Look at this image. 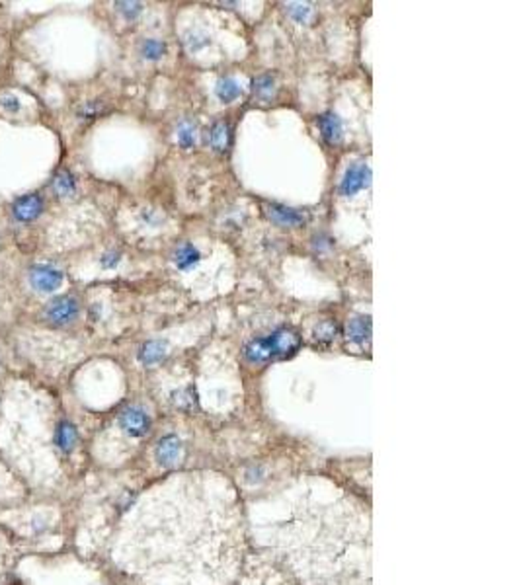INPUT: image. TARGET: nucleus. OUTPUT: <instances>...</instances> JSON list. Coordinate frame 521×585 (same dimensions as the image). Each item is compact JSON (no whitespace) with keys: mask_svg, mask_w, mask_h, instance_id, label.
Returning <instances> with one entry per match:
<instances>
[{"mask_svg":"<svg viewBox=\"0 0 521 585\" xmlns=\"http://www.w3.org/2000/svg\"><path fill=\"white\" fill-rule=\"evenodd\" d=\"M299 348V334L291 328H279L268 338L252 339L244 348V357L250 363H265L270 359L291 355Z\"/></svg>","mask_w":521,"mask_h":585,"instance_id":"obj_1","label":"nucleus"},{"mask_svg":"<svg viewBox=\"0 0 521 585\" xmlns=\"http://www.w3.org/2000/svg\"><path fill=\"white\" fill-rule=\"evenodd\" d=\"M81 314V301L74 295H59L47 302L43 309V320L53 328H67L71 326Z\"/></svg>","mask_w":521,"mask_h":585,"instance_id":"obj_2","label":"nucleus"},{"mask_svg":"<svg viewBox=\"0 0 521 585\" xmlns=\"http://www.w3.org/2000/svg\"><path fill=\"white\" fill-rule=\"evenodd\" d=\"M28 279L37 292H53L63 285L64 274L57 265L36 264L29 267Z\"/></svg>","mask_w":521,"mask_h":585,"instance_id":"obj_3","label":"nucleus"},{"mask_svg":"<svg viewBox=\"0 0 521 585\" xmlns=\"http://www.w3.org/2000/svg\"><path fill=\"white\" fill-rule=\"evenodd\" d=\"M43 211H46V199L39 193H26L18 197L10 207L14 220H18L22 225H29L37 220L43 215Z\"/></svg>","mask_w":521,"mask_h":585,"instance_id":"obj_4","label":"nucleus"},{"mask_svg":"<svg viewBox=\"0 0 521 585\" xmlns=\"http://www.w3.org/2000/svg\"><path fill=\"white\" fill-rule=\"evenodd\" d=\"M119 423L131 437H143L151 430V420H148L146 411L141 410L139 406H129L121 411Z\"/></svg>","mask_w":521,"mask_h":585,"instance_id":"obj_5","label":"nucleus"},{"mask_svg":"<svg viewBox=\"0 0 521 585\" xmlns=\"http://www.w3.org/2000/svg\"><path fill=\"white\" fill-rule=\"evenodd\" d=\"M371 183V170L366 164H354L347 168L344 180L340 183V193L342 195H356L357 192H361L363 188H367Z\"/></svg>","mask_w":521,"mask_h":585,"instance_id":"obj_6","label":"nucleus"},{"mask_svg":"<svg viewBox=\"0 0 521 585\" xmlns=\"http://www.w3.org/2000/svg\"><path fill=\"white\" fill-rule=\"evenodd\" d=\"M265 215H268L270 220L275 223L277 227H287V229L301 227L303 223L307 220L301 211L291 209V207L282 205V203H270V205H265Z\"/></svg>","mask_w":521,"mask_h":585,"instance_id":"obj_7","label":"nucleus"},{"mask_svg":"<svg viewBox=\"0 0 521 585\" xmlns=\"http://www.w3.org/2000/svg\"><path fill=\"white\" fill-rule=\"evenodd\" d=\"M182 441L176 437V435H166L165 439H160L158 447H156V458L160 465L165 467H170L174 463H178L180 457H182Z\"/></svg>","mask_w":521,"mask_h":585,"instance_id":"obj_8","label":"nucleus"},{"mask_svg":"<svg viewBox=\"0 0 521 585\" xmlns=\"http://www.w3.org/2000/svg\"><path fill=\"white\" fill-rule=\"evenodd\" d=\"M319 127H320V133H322V137H324V141L330 143V145H336V143H340L342 137H344V125H342V119H340L336 113H332V111L324 113V115H320Z\"/></svg>","mask_w":521,"mask_h":585,"instance_id":"obj_9","label":"nucleus"},{"mask_svg":"<svg viewBox=\"0 0 521 585\" xmlns=\"http://www.w3.org/2000/svg\"><path fill=\"white\" fill-rule=\"evenodd\" d=\"M51 192L55 193L57 197L61 199H71L76 193V178H74L69 170H59L53 178H51Z\"/></svg>","mask_w":521,"mask_h":585,"instance_id":"obj_10","label":"nucleus"},{"mask_svg":"<svg viewBox=\"0 0 521 585\" xmlns=\"http://www.w3.org/2000/svg\"><path fill=\"white\" fill-rule=\"evenodd\" d=\"M347 339L354 341L357 346H366L371 339V318L369 316H357L347 324Z\"/></svg>","mask_w":521,"mask_h":585,"instance_id":"obj_11","label":"nucleus"},{"mask_svg":"<svg viewBox=\"0 0 521 585\" xmlns=\"http://www.w3.org/2000/svg\"><path fill=\"white\" fill-rule=\"evenodd\" d=\"M166 355H168V346L165 341H146L139 349V361L146 367L160 363L162 359H166Z\"/></svg>","mask_w":521,"mask_h":585,"instance_id":"obj_12","label":"nucleus"},{"mask_svg":"<svg viewBox=\"0 0 521 585\" xmlns=\"http://www.w3.org/2000/svg\"><path fill=\"white\" fill-rule=\"evenodd\" d=\"M200 260H202V254L192 244H182V246L176 248L172 254V262L178 269H192Z\"/></svg>","mask_w":521,"mask_h":585,"instance_id":"obj_13","label":"nucleus"},{"mask_svg":"<svg viewBox=\"0 0 521 585\" xmlns=\"http://www.w3.org/2000/svg\"><path fill=\"white\" fill-rule=\"evenodd\" d=\"M76 439H78V435H76V430H74L73 423L61 421L55 431L57 447L61 449L63 453H71L74 449V445H76Z\"/></svg>","mask_w":521,"mask_h":585,"instance_id":"obj_14","label":"nucleus"},{"mask_svg":"<svg viewBox=\"0 0 521 585\" xmlns=\"http://www.w3.org/2000/svg\"><path fill=\"white\" fill-rule=\"evenodd\" d=\"M209 145L219 150V153H225L230 145V125L225 123V121H219L215 123L209 131Z\"/></svg>","mask_w":521,"mask_h":585,"instance_id":"obj_15","label":"nucleus"},{"mask_svg":"<svg viewBox=\"0 0 521 585\" xmlns=\"http://www.w3.org/2000/svg\"><path fill=\"white\" fill-rule=\"evenodd\" d=\"M240 92H242V88H240V84L232 78V76H227V78H223L219 84H217V96H219L221 101H225V104H230V101H235L240 96Z\"/></svg>","mask_w":521,"mask_h":585,"instance_id":"obj_16","label":"nucleus"},{"mask_svg":"<svg viewBox=\"0 0 521 585\" xmlns=\"http://www.w3.org/2000/svg\"><path fill=\"white\" fill-rule=\"evenodd\" d=\"M141 55L148 61H158L166 55V45L158 39H145L141 45Z\"/></svg>","mask_w":521,"mask_h":585,"instance_id":"obj_17","label":"nucleus"},{"mask_svg":"<svg viewBox=\"0 0 521 585\" xmlns=\"http://www.w3.org/2000/svg\"><path fill=\"white\" fill-rule=\"evenodd\" d=\"M254 94L262 100H270L275 94V80L270 74H262L254 80Z\"/></svg>","mask_w":521,"mask_h":585,"instance_id":"obj_18","label":"nucleus"},{"mask_svg":"<svg viewBox=\"0 0 521 585\" xmlns=\"http://www.w3.org/2000/svg\"><path fill=\"white\" fill-rule=\"evenodd\" d=\"M176 137H178V143L183 146V148H192L197 141V131H195V125H192L190 121H182L178 125V131H176Z\"/></svg>","mask_w":521,"mask_h":585,"instance_id":"obj_19","label":"nucleus"},{"mask_svg":"<svg viewBox=\"0 0 521 585\" xmlns=\"http://www.w3.org/2000/svg\"><path fill=\"white\" fill-rule=\"evenodd\" d=\"M287 12H289V16H291L295 22H299V24H307L312 16L311 6H309V4H301V2H293V4H289V6H287Z\"/></svg>","mask_w":521,"mask_h":585,"instance_id":"obj_20","label":"nucleus"},{"mask_svg":"<svg viewBox=\"0 0 521 585\" xmlns=\"http://www.w3.org/2000/svg\"><path fill=\"white\" fill-rule=\"evenodd\" d=\"M116 6L127 20L137 18L139 14H141V10H143V4H139V2H118Z\"/></svg>","mask_w":521,"mask_h":585,"instance_id":"obj_21","label":"nucleus"},{"mask_svg":"<svg viewBox=\"0 0 521 585\" xmlns=\"http://www.w3.org/2000/svg\"><path fill=\"white\" fill-rule=\"evenodd\" d=\"M314 334H317V338L319 339H332L336 336V326L330 320L320 322L319 326H317V330H314Z\"/></svg>","mask_w":521,"mask_h":585,"instance_id":"obj_22","label":"nucleus"},{"mask_svg":"<svg viewBox=\"0 0 521 585\" xmlns=\"http://www.w3.org/2000/svg\"><path fill=\"white\" fill-rule=\"evenodd\" d=\"M0 106L8 111V113H16V111H20V108H22L16 96H2V98H0Z\"/></svg>","mask_w":521,"mask_h":585,"instance_id":"obj_23","label":"nucleus"},{"mask_svg":"<svg viewBox=\"0 0 521 585\" xmlns=\"http://www.w3.org/2000/svg\"><path fill=\"white\" fill-rule=\"evenodd\" d=\"M209 43V39L205 36H193L192 39H188V47L192 49V51H197V49H202V47H205Z\"/></svg>","mask_w":521,"mask_h":585,"instance_id":"obj_24","label":"nucleus"},{"mask_svg":"<svg viewBox=\"0 0 521 585\" xmlns=\"http://www.w3.org/2000/svg\"><path fill=\"white\" fill-rule=\"evenodd\" d=\"M119 262V254H116V252H110V254H106V256L102 258V265L104 267H113V265H118Z\"/></svg>","mask_w":521,"mask_h":585,"instance_id":"obj_25","label":"nucleus"}]
</instances>
